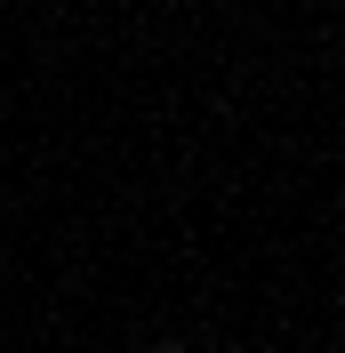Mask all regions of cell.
<instances>
[{
    "label": "cell",
    "instance_id": "1",
    "mask_svg": "<svg viewBox=\"0 0 345 353\" xmlns=\"http://www.w3.org/2000/svg\"><path fill=\"white\" fill-rule=\"evenodd\" d=\"M152 353H185V345H152Z\"/></svg>",
    "mask_w": 345,
    "mask_h": 353
}]
</instances>
